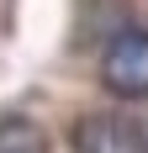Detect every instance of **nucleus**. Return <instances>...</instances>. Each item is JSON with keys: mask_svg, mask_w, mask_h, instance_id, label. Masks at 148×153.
<instances>
[{"mask_svg": "<svg viewBox=\"0 0 148 153\" xmlns=\"http://www.w3.org/2000/svg\"><path fill=\"white\" fill-rule=\"evenodd\" d=\"M101 85L122 100H148V27H127L106 42Z\"/></svg>", "mask_w": 148, "mask_h": 153, "instance_id": "1", "label": "nucleus"}, {"mask_svg": "<svg viewBox=\"0 0 148 153\" xmlns=\"http://www.w3.org/2000/svg\"><path fill=\"white\" fill-rule=\"evenodd\" d=\"M74 153H148L143 127L122 111H95L74 127Z\"/></svg>", "mask_w": 148, "mask_h": 153, "instance_id": "2", "label": "nucleus"}, {"mask_svg": "<svg viewBox=\"0 0 148 153\" xmlns=\"http://www.w3.org/2000/svg\"><path fill=\"white\" fill-rule=\"evenodd\" d=\"M0 153H48V132L32 116H5L0 122Z\"/></svg>", "mask_w": 148, "mask_h": 153, "instance_id": "3", "label": "nucleus"}]
</instances>
